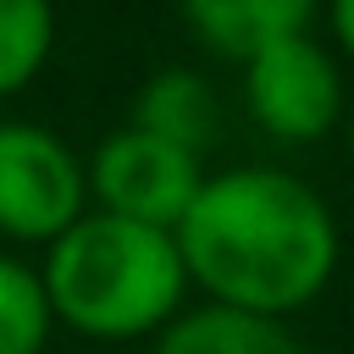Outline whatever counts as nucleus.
I'll return each instance as SVG.
<instances>
[{
  "label": "nucleus",
  "mask_w": 354,
  "mask_h": 354,
  "mask_svg": "<svg viewBox=\"0 0 354 354\" xmlns=\"http://www.w3.org/2000/svg\"><path fill=\"white\" fill-rule=\"evenodd\" d=\"M50 337V299L39 271L17 254H0V354H39Z\"/></svg>",
  "instance_id": "10"
},
{
  "label": "nucleus",
  "mask_w": 354,
  "mask_h": 354,
  "mask_svg": "<svg viewBox=\"0 0 354 354\" xmlns=\"http://www.w3.org/2000/svg\"><path fill=\"white\" fill-rule=\"evenodd\" d=\"M127 127L155 133V138H166V144H177V149L205 155V144H210L216 127H221V105H216V88H210L199 72H188V66H160L155 77L138 83Z\"/></svg>",
  "instance_id": "6"
},
{
  "label": "nucleus",
  "mask_w": 354,
  "mask_h": 354,
  "mask_svg": "<svg viewBox=\"0 0 354 354\" xmlns=\"http://www.w3.org/2000/svg\"><path fill=\"white\" fill-rule=\"evenodd\" d=\"M343 138H348V160H354V100L343 105Z\"/></svg>",
  "instance_id": "12"
},
{
  "label": "nucleus",
  "mask_w": 354,
  "mask_h": 354,
  "mask_svg": "<svg viewBox=\"0 0 354 354\" xmlns=\"http://www.w3.org/2000/svg\"><path fill=\"white\" fill-rule=\"evenodd\" d=\"M88 199L105 210V216H122V221H138V227H160L171 232L199 183H205V166L194 149H177L155 133H138V127H122L111 133L94 155H88Z\"/></svg>",
  "instance_id": "5"
},
{
  "label": "nucleus",
  "mask_w": 354,
  "mask_h": 354,
  "mask_svg": "<svg viewBox=\"0 0 354 354\" xmlns=\"http://www.w3.org/2000/svg\"><path fill=\"white\" fill-rule=\"evenodd\" d=\"M88 205V171L61 133L39 122H0V238L55 243Z\"/></svg>",
  "instance_id": "3"
},
{
  "label": "nucleus",
  "mask_w": 354,
  "mask_h": 354,
  "mask_svg": "<svg viewBox=\"0 0 354 354\" xmlns=\"http://www.w3.org/2000/svg\"><path fill=\"white\" fill-rule=\"evenodd\" d=\"M243 66V105L249 116L282 138V144H315L332 133V122L343 116V72L332 61L326 44H315L310 33H288L260 44L254 55L238 61Z\"/></svg>",
  "instance_id": "4"
},
{
  "label": "nucleus",
  "mask_w": 354,
  "mask_h": 354,
  "mask_svg": "<svg viewBox=\"0 0 354 354\" xmlns=\"http://www.w3.org/2000/svg\"><path fill=\"white\" fill-rule=\"evenodd\" d=\"M39 288L50 299V321H66L83 337L127 343L166 332L183 315L188 271L171 232L83 210L44 249Z\"/></svg>",
  "instance_id": "2"
},
{
  "label": "nucleus",
  "mask_w": 354,
  "mask_h": 354,
  "mask_svg": "<svg viewBox=\"0 0 354 354\" xmlns=\"http://www.w3.org/2000/svg\"><path fill=\"white\" fill-rule=\"evenodd\" d=\"M326 17H332V39L354 61V0H326Z\"/></svg>",
  "instance_id": "11"
},
{
  "label": "nucleus",
  "mask_w": 354,
  "mask_h": 354,
  "mask_svg": "<svg viewBox=\"0 0 354 354\" xmlns=\"http://www.w3.org/2000/svg\"><path fill=\"white\" fill-rule=\"evenodd\" d=\"M155 354H304V348L271 315H249V310H227V304H199V310H183L155 337Z\"/></svg>",
  "instance_id": "8"
},
{
  "label": "nucleus",
  "mask_w": 354,
  "mask_h": 354,
  "mask_svg": "<svg viewBox=\"0 0 354 354\" xmlns=\"http://www.w3.org/2000/svg\"><path fill=\"white\" fill-rule=\"evenodd\" d=\"M171 238L188 288H199L205 304L271 321L304 310L332 282L343 249L332 205L282 166H232L205 177Z\"/></svg>",
  "instance_id": "1"
},
{
  "label": "nucleus",
  "mask_w": 354,
  "mask_h": 354,
  "mask_svg": "<svg viewBox=\"0 0 354 354\" xmlns=\"http://www.w3.org/2000/svg\"><path fill=\"white\" fill-rule=\"evenodd\" d=\"M55 44V0H0V100L28 88Z\"/></svg>",
  "instance_id": "9"
},
{
  "label": "nucleus",
  "mask_w": 354,
  "mask_h": 354,
  "mask_svg": "<svg viewBox=\"0 0 354 354\" xmlns=\"http://www.w3.org/2000/svg\"><path fill=\"white\" fill-rule=\"evenodd\" d=\"M177 6H183V22L216 55H232V61L254 55L271 39L310 33V17H315V0H177Z\"/></svg>",
  "instance_id": "7"
}]
</instances>
